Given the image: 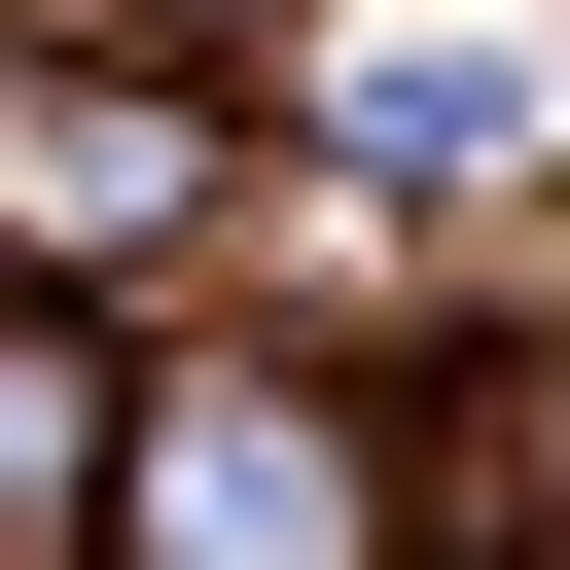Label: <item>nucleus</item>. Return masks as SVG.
I'll return each instance as SVG.
<instances>
[{"label": "nucleus", "instance_id": "1", "mask_svg": "<svg viewBox=\"0 0 570 570\" xmlns=\"http://www.w3.org/2000/svg\"><path fill=\"white\" fill-rule=\"evenodd\" d=\"M142 534H178V570H356V428H249V392H178Z\"/></svg>", "mask_w": 570, "mask_h": 570}]
</instances>
